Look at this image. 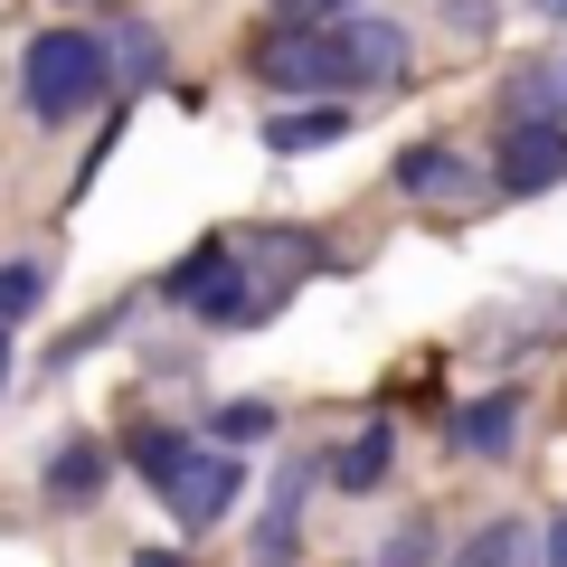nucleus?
<instances>
[{
  "mask_svg": "<svg viewBox=\"0 0 567 567\" xmlns=\"http://www.w3.org/2000/svg\"><path fill=\"white\" fill-rule=\"evenodd\" d=\"M246 76L265 95H360V48L341 20H256Z\"/></svg>",
  "mask_w": 567,
  "mask_h": 567,
  "instance_id": "obj_1",
  "label": "nucleus"
},
{
  "mask_svg": "<svg viewBox=\"0 0 567 567\" xmlns=\"http://www.w3.org/2000/svg\"><path fill=\"white\" fill-rule=\"evenodd\" d=\"M114 95V58H104V29H39L20 48V114L29 123H76L85 104Z\"/></svg>",
  "mask_w": 567,
  "mask_h": 567,
  "instance_id": "obj_2",
  "label": "nucleus"
},
{
  "mask_svg": "<svg viewBox=\"0 0 567 567\" xmlns=\"http://www.w3.org/2000/svg\"><path fill=\"white\" fill-rule=\"evenodd\" d=\"M567 181V123L558 114H502V142H492V189L502 199H539V189Z\"/></svg>",
  "mask_w": 567,
  "mask_h": 567,
  "instance_id": "obj_3",
  "label": "nucleus"
},
{
  "mask_svg": "<svg viewBox=\"0 0 567 567\" xmlns=\"http://www.w3.org/2000/svg\"><path fill=\"white\" fill-rule=\"evenodd\" d=\"M237 492H246V454L237 445H189V464L171 473L162 511L181 520V539H208V529L237 511Z\"/></svg>",
  "mask_w": 567,
  "mask_h": 567,
  "instance_id": "obj_4",
  "label": "nucleus"
},
{
  "mask_svg": "<svg viewBox=\"0 0 567 567\" xmlns=\"http://www.w3.org/2000/svg\"><path fill=\"white\" fill-rule=\"evenodd\" d=\"M388 189L398 199H425V208H464V199H483V171L454 142H406L398 162H388Z\"/></svg>",
  "mask_w": 567,
  "mask_h": 567,
  "instance_id": "obj_5",
  "label": "nucleus"
},
{
  "mask_svg": "<svg viewBox=\"0 0 567 567\" xmlns=\"http://www.w3.org/2000/svg\"><path fill=\"white\" fill-rule=\"evenodd\" d=\"M312 483H331L322 454H293V464L275 473V492H265V511H256V567H293V539H303V502H312Z\"/></svg>",
  "mask_w": 567,
  "mask_h": 567,
  "instance_id": "obj_6",
  "label": "nucleus"
},
{
  "mask_svg": "<svg viewBox=\"0 0 567 567\" xmlns=\"http://www.w3.org/2000/svg\"><path fill=\"white\" fill-rule=\"evenodd\" d=\"M350 123H360V104H331V95H312V104H275V114H265V152H275V162H303V152L350 142Z\"/></svg>",
  "mask_w": 567,
  "mask_h": 567,
  "instance_id": "obj_7",
  "label": "nucleus"
},
{
  "mask_svg": "<svg viewBox=\"0 0 567 567\" xmlns=\"http://www.w3.org/2000/svg\"><path fill=\"white\" fill-rule=\"evenodd\" d=\"M331 464V492H350V502H369V492H388V473H398V425L388 416H369L350 445H331L322 454Z\"/></svg>",
  "mask_w": 567,
  "mask_h": 567,
  "instance_id": "obj_8",
  "label": "nucleus"
},
{
  "mask_svg": "<svg viewBox=\"0 0 567 567\" xmlns=\"http://www.w3.org/2000/svg\"><path fill=\"white\" fill-rule=\"evenodd\" d=\"M104 483H114V445H104V435H66V445L48 454V473H39V492L58 511H85Z\"/></svg>",
  "mask_w": 567,
  "mask_h": 567,
  "instance_id": "obj_9",
  "label": "nucleus"
},
{
  "mask_svg": "<svg viewBox=\"0 0 567 567\" xmlns=\"http://www.w3.org/2000/svg\"><path fill=\"white\" fill-rule=\"evenodd\" d=\"M104 58H114V95H152L162 66H171V48H162V29H152V20L114 10V20H104Z\"/></svg>",
  "mask_w": 567,
  "mask_h": 567,
  "instance_id": "obj_10",
  "label": "nucleus"
},
{
  "mask_svg": "<svg viewBox=\"0 0 567 567\" xmlns=\"http://www.w3.org/2000/svg\"><path fill=\"white\" fill-rule=\"evenodd\" d=\"M454 454H483V464H502L511 445H520V398H511V388H483V398H464L454 406Z\"/></svg>",
  "mask_w": 567,
  "mask_h": 567,
  "instance_id": "obj_11",
  "label": "nucleus"
},
{
  "mask_svg": "<svg viewBox=\"0 0 567 567\" xmlns=\"http://www.w3.org/2000/svg\"><path fill=\"white\" fill-rule=\"evenodd\" d=\"M114 454H123L152 492H171V473L189 464V435H181L171 416H123V445H114Z\"/></svg>",
  "mask_w": 567,
  "mask_h": 567,
  "instance_id": "obj_12",
  "label": "nucleus"
},
{
  "mask_svg": "<svg viewBox=\"0 0 567 567\" xmlns=\"http://www.w3.org/2000/svg\"><path fill=\"white\" fill-rule=\"evenodd\" d=\"M445 567H539V529H529V520H511V511H492V520L473 529V539L454 548Z\"/></svg>",
  "mask_w": 567,
  "mask_h": 567,
  "instance_id": "obj_13",
  "label": "nucleus"
},
{
  "mask_svg": "<svg viewBox=\"0 0 567 567\" xmlns=\"http://www.w3.org/2000/svg\"><path fill=\"white\" fill-rule=\"evenodd\" d=\"M48 284H58V256H10V265H0V322L20 331L29 312L48 303Z\"/></svg>",
  "mask_w": 567,
  "mask_h": 567,
  "instance_id": "obj_14",
  "label": "nucleus"
},
{
  "mask_svg": "<svg viewBox=\"0 0 567 567\" xmlns=\"http://www.w3.org/2000/svg\"><path fill=\"white\" fill-rule=\"evenodd\" d=\"M502 114H558L567 123V58H539L502 85Z\"/></svg>",
  "mask_w": 567,
  "mask_h": 567,
  "instance_id": "obj_15",
  "label": "nucleus"
},
{
  "mask_svg": "<svg viewBox=\"0 0 567 567\" xmlns=\"http://www.w3.org/2000/svg\"><path fill=\"white\" fill-rule=\"evenodd\" d=\"M369 567H445V548H435V520H425V511H406V520L379 539V558H369Z\"/></svg>",
  "mask_w": 567,
  "mask_h": 567,
  "instance_id": "obj_16",
  "label": "nucleus"
},
{
  "mask_svg": "<svg viewBox=\"0 0 567 567\" xmlns=\"http://www.w3.org/2000/svg\"><path fill=\"white\" fill-rule=\"evenodd\" d=\"M208 435H218V445H265V435H275V398H227L218 416H208Z\"/></svg>",
  "mask_w": 567,
  "mask_h": 567,
  "instance_id": "obj_17",
  "label": "nucleus"
},
{
  "mask_svg": "<svg viewBox=\"0 0 567 567\" xmlns=\"http://www.w3.org/2000/svg\"><path fill=\"white\" fill-rule=\"evenodd\" d=\"M123 322H133V293H123V303H104V312H95V322H85V331H66V341L48 350V369H76L85 350H104V341H114Z\"/></svg>",
  "mask_w": 567,
  "mask_h": 567,
  "instance_id": "obj_18",
  "label": "nucleus"
},
{
  "mask_svg": "<svg viewBox=\"0 0 567 567\" xmlns=\"http://www.w3.org/2000/svg\"><path fill=\"white\" fill-rule=\"evenodd\" d=\"M435 20H445L454 39H492V29H502V0H435Z\"/></svg>",
  "mask_w": 567,
  "mask_h": 567,
  "instance_id": "obj_19",
  "label": "nucleus"
},
{
  "mask_svg": "<svg viewBox=\"0 0 567 567\" xmlns=\"http://www.w3.org/2000/svg\"><path fill=\"white\" fill-rule=\"evenodd\" d=\"M114 142H123V104H114V114H104V133H95V152H85V162H76V189H66V199H85V189L104 181V162H114Z\"/></svg>",
  "mask_w": 567,
  "mask_h": 567,
  "instance_id": "obj_20",
  "label": "nucleus"
},
{
  "mask_svg": "<svg viewBox=\"0 0 567 567\" xmlns=\"http://www.w3.org/2000/svg\"><path fill=\"white\" fill-rule=\"evenodd\" d=\"M341 10H360V0H265V20H341Z\"/></svg>",
  "mask_w": 567,
  "mask_h": 567,
  "instance_id": "obj_21",
  "label": "nucleus"
},
{
  "mask_svg": "<svg viewBox=\"0 0 567 567\" xmlns=\"http://www.w3.org/2000/svg\"><path fill=\"white\" fill-rule=\"evenodd\" d=\"M539 567H567V502H558V520L539 529Z\"/></svg>",
  "mask_w": 567,
  "mask_h": 567,
  "instance_id": "obj_22",
  "label": "nucleus"
},
{
  "mask_svg": "<svg viewBox=\"0 0 567 567\" xmlns=\"http://www.w3.org/2000/svg\"><path fill=\"white\" fill-rule=\"evenodd\" d=\"M133 567H189V558H181V548H142Z\"/></svg>",
  "mask_w": 567,
  "mask_h": 567,
  "instance_id": "obj_23",
  "label": "nucleus"
},
{
  "mask_svg": "<svg viewBox=\"0 0 567 567\" xmlns=\"http://www.w3.org/2000/svg\"><path fill=\"white\" fill-rule=\"evenodd\" d=\"M0 388H10V322H0Z\"/></svg>",
  "mask_w": 567,
  "mask_h": 567,
  "instance_id": "obj_24",
  "label": "nucleus"
},
{
  "mask_svg": "<svg viewBox=\"0 0 567 567\" xmlns=\"http://www.w3.org/2000/svg\"><path fill=\"white\" fill-rule=\"evenodd\" d=\"M539 10H548V20H567V0H539Z\"/></svg>",
  "mask_w": 567,
  "mask_h": 567,
  "instance_id": "obj_25",
  "label": "nucleus"
}]
</instances>
